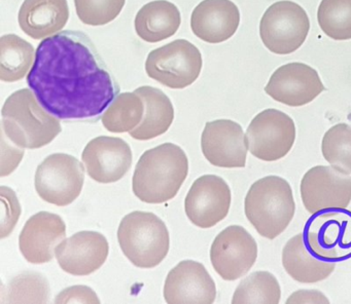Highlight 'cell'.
I'll list each match as a JSON object with an SVG mask.
<instances>
[{"label": "cell", "mask_w": 351, "mask_h": 304, "mask_svg": "<svg viewBox=\"0 0 351 304\" xmlns=\"http://www.w3.org/2000/svg\"><path fill=\"white\" fill-rule=\"evenodd\" d=\"M27 84L59 119L98 116L120 92L95 45L80 31H62L40 43Z\"/></svg>", "instance_id": "obj_1"}, {"label": "cell", "mask_w": 351, "mask_h": 304, "mask_svg": "<svg viewBox=\"0 0 351 304\" xmlns=\"http://www.w3.org/2000/svg\"><path fill=\"white\" fill-rule=\"evenodd\" d=\"M188 173L186 152L176 144H162L139 158L133 175V192L143 203H166L178 194Z\"/></svg>", "instance_id": "obj_2"}, {"label": "cell", "mask_w": 351, "mask_h": 304, "mask_svg": "<svg viewBox=\"0 0 351 304\" xmlns=\"http://www.w3.org/2000/svg\"><path fill=\"white\" fill-rule=\"evenodd\" d=\"M1 116L3 135L20 148L44 147L62 131L58 117L48 112L28 88L17 90L7 99Z\"/></svg>", "instance_id": "obj_3"}, {"label": "cell", "mask_w": 351, "mask_h": 304, "mask_svg": "<svg viewBox=\"0 0 351 304\" xmlns=\"http://www.w3.org/2000/svg\"><path fill=\"white\" fill-rule=\"evenodd\" d=\"M244 212L261 236L274 240L287 229L295 216L291 185L279 176L258 179L246 194Z\"/></svg>", "instance_id": "obj_4"}, {"label": "cell", "mask_w": 351, "mask_h": 304, "mask_svg": "<svg viewBox=\"0 0 351 304\" xmlns=\"http://www.w3.org/2000/svg\"><path fill=\"white\" fill-rule=\"evenodd\" d=\"M118 240L127 259L139 268H154L169 252L167 226L149 212L135 211L125 216L119 226Z\"/></svg>", "instance_id": "obj_5"}, {"label": "cell", "mask_w": 351, "mask_h": 304, "mask_svg": "<svg viewBox=\"0 0 351 304\" xmlns=\"http://www.w3.org/2000/svg\"><path fill=\"white\" fill-rule=\"evenodd\" d=\"M202 64L198 47L186 39H176L149 53L145 71L163 86L180 90L196 81Z\"/></svg>", "instance_id": "obj_6"}, {"label": "cell", "mask_w": 351, "mask_h": 304, "mask_svg": "<svg viewBox=\"0 0 351 304\" xmlns=\"http://www.w3.org/2000/svg\"><path fill=\"white\" fill-rule=\"evenodd\" d=\"M307 12L295 2L281 0L269 6L260 23V35L265 47L277 55L297 51L309 33Z\"/></svg>", "instance_id": "obj_7"}, {"label": "cell", "mask_w": 351, "mask_h": 304, "mask_svg": "<svg viewBox=\"0 0 351 304\" xmlns=\"http://www.w3.org/2000/svg\"><path fill=\"white\" fill-rule=\"evenodd\" d=\"M85 168L75 156L51 154L36 168L34 185L38 197L58 207L71 205L81 194Z\"/></svg>", "instance_id": "obj_8"}, {"label": "cell", "mask_w": 351, "mask_h": 304, "mask_svg": "<svg viewBox=\"0 0 351 304\" xmlns=\"http://www.w3.org/2000/svg\"><path fill=\"white\" fill-rule=\"evenodd\" d=\"M252 155L264 162H276L291 151L295 141V125L287 113L266 109L256 115L245 134Z\"/></svg>", "instance_id": "obj_9"}, {"label": "cell", "mask_w": 351, "mask_h": 304, "mask_svg": "<svg viewBox=\"0 0 351 304\" xmlns=\"http://www.w3.org/2000/svg\"><path fill=\"white\" fill-rule=\"evenodd\" d=\"M300 190L311 215L346 210L351 203V176L332 166H313L302 178Z\"/></svg>", "instance_id": "obj_10"}, {"label": "cell", "mask_w": 351, "mask_h": 304, "mask_svg": "<svg viewBox=\"0 0 351 304\" xmlns=\"http://www.w3.org/2000/svg\"><path fill=\"white\" fill-rule=\"evenodd\" d=\"M256 258L258 244L242 226H228L217 234L211 244V264L225 281H236L245 275Z\"/></svg>", "instance_id": "obj_11"}, {"label": "cell", "mask_w": 351, "mask_h": 304, "mask_svg": "<svg viewBox=\"0 0 351 304\" xmlns=\"http://www.w3.org/2000/svg\"><path fill=\"white\" fill-rule=\"evenodd\" d=\"M316 215L304 233L308 248L324 260L340 261L351 256V213L336 210Z\"/></svg>", "instance_id": "obj_12"}, {"label": "cell", "mask_w": 351, "mask_h": 304, "mask_svg": "<svg viewBox=\"0 0 351 304\" xmlns=\"http://www.w3.org/2000/svg\"><path fill=\"white\" fill-rule=\"evenodd\" d=\"M231 201L228 183L215 175H204L193 183L184 199V210L194 225L211 228L227 217Z\"/></svg>", "instance_id": "obj_13"}, {"label": "cell", "mask_w": 351, "mask_h": 304, "mask_svg": "<svg viewBox=\"0 0 351 304\" xmlns=\"http://www.w3.org/2000/svg\"><path fill=\"white\" fill-rule=\"evenodd\" d=\"M324 90L317 71L299 62L279 67L265 86V92L271 98L291 107L309 104Z\"/></svg>", "instance_id": "obj_14"}, {"label": "cell", "mask_w": 351, "mask_h": 304, "mask_svg": "<svg viewBox=\"0 0 351 304\" xmlns=\"http://www.w3.org/2000/svg\"><path fill=\"white\" fill-rule=\"evenodd\" d=\"M203 155L219 168H244L247 157L245 135L239 123L217 119L205 125L201 136Z\"/></svg>", "instance_id": "obj_15"}, {"label": "cell", "mask_w": 351, "mask_h": 304, "mask_svg": "<svg viewBox=\"0 0 351 304\" xmlns=\"http://www.w3.org/2000/svg\"><path fill=\"white\" fill-rule=\"evenodd\" d=\"M130 146L121 138L100 136L84 149L82 160L90 178L102 184L118 182L132 164Z\"/></svg>", "instance_id": "obj_16"}, {"label": "cell", "mask_w": 351, "mask_h": 304, "mask_svg": "<svg viewBox=\"0 0 351 304\" xmlns=\"http://www.w3.org/2000/svg\"><path fill=\"white\" fill-rule=\"evenodd\" d=\"M164 298L169 304H211L217 298V287L202 263L184 260L168 273Z\"/></svg>", "instance_id": "obj_17"}, {"label": "cell", "mask_w": 351, "mask_h": 304, "mask_svg": "<svg viewBox=\"0 0 351 304\" xmlns=\"http://www.w3.org/2000/svg\"><path fill=\"white\" fill-rule=\"evenodd\" d=\"M110 253L108 240L96 231H80L63 240L55 250L58 264L69 275L83 277L97 271Z\"/></svg>", "instance_id": "obj_18"}, {"label": "cell", "mask_w": 351, "mask_h": 304, "mask_svg": "<svg viewBox=\"0 0 351 304\" xmlns=\"http://www.w3.org/2000/svg\"><path fill=\"white\" fill-rule=\"evenodd\" d=\"M66 225L62 218L40 212L26 222L19 236V248L24 258L34 264L50 262L56 246L65 240Z\"/></svg>", "instance_id": "obj_19"}, {"label": "cell", "mask_w": 351, "mask_h": 304, "mask_svg": "<svg viewBox=\"0 0 351 304\" xmlns=\"http://www.w3.org/2000/svg\"><path fill=\"white\" fill-rule=\"evenodd\" d=\"M239 23V8L231 0H203L193 10L191 28L201 40L221 43L235 34Z\"/></svg>", "instance_id": "obj_20"}, {"label": "cell", "mask_w": 351, "mask_h": 304, "mask_svg": "<svg viewBox=\"0 0 351 304\" xmlns=\"http://www.w3.org/2000/svg\"><path fill=\"white\" fill-rule=\"evenodd\" d=\"M67 0H25L20 8V28L34 39L56 34L69 22Z\"/></svg>", "instance_id": "obj_21"}, {"label": "cell", "mask_w": 351, "mask_h": 304, "mask_svg": "<svg viewBox=\"0 0 351 304\" xmlns=\"http://www.w3.org/2000/svg\"><path fill=\"white\" fill-rule=\"evenodd\" d=\"M282 265L287 275L301 283L324 281L334 273V261L316 256L306 244L305 234L299 233L287 240L282 250Z\"/></svg>", "instance_id": "obj_22"}, {"label": "cell", "mask_w": 351, "mask_h": 304, "mask_svg": "<svg viewBox=\"0 0 351 304\" xmlns=\"http://www.w3.org/2000/svg\"><path fill=\"white\" fill-rule=\"evenodd\" d=\"M182 18L178 6L166 0H156L143 5L135 16L137 35L147 42L156 43L173 36Z\"/></svg>", "instance_id": "obj_23"}, {"label": "cell", "mask_w": 351, "mask_h": 304, "mask_svg": "<svg viewBox=\"0 0 351 304\" xmlns=\"http://www.w3.org/2000/svg\"><path fill=\"white\" fill-rule=\"evenodd\" d=\"M145 102V115L138 127L129 131L131 137L147 141L163 135L173 123L174 108L170 99L159 88L143 86L136 88Z\"/></svg>", "instance_id": "obj_24"}, {"label": "cell", "mask_w": 351, "mask_h": 304, "mask_svg": "<svg viewBox=\"0 0 351 304\" xmlns=\"http://www.w3.org/2000/svg\"><path fill=\"white\" fill-rule=\"evenodd\" d=\"M34 49L28 41L15 34L0 38V79L15 82L25 77L34 66Z\"/></svg>", "instance_id": "obj_25"}, {"label": "cell", "mask_w": 351, "mask_h": 304, "mask_svg": "<svg viewBox=\"0 0 351 304\" xmlns=\"http://www.w3.org/2000/svg\"><path fill=\"white\" fill-rule=\"evenodd\" d=\"M145 102L136 92L118 94L108 107L101 121L112 133H126L138 127L145 115Z\"/></svg>", "instance_id": "obj_26"}, {"label": "cell", "mask_w": 351, "mask_h": 304, "mask_svg": "<svg viewBox=\"0 0 351 304\" xmlns=\"http://www.w3.org/2000/svg\"><path fill=\"white\" fill-rule=\"evenodd\" d=\"M281 289L276 277L269 271H254L236 288L233 304H278Z\"/></svg>", "instance_id": "obj_27"}, {"label": "cell", "mask_w": 351, "mask_h": 304, "mask_svg": "<svg viewBox=\"0 0 351 304\" xmlns=\"http://www.w3.org/2000/svg\"><path fill=\"white\" fill-rule=\"evenodd\" d=\"M50 299L48 279L36 271H25L10 281L3 303H47Z\"/></svg>", "instance_id": "obj_28"}, {"label": "cell", "mask_w": 351, "mask_h": 304, "mask_svg": "<svg viewBox=\"0 0 351 304\" xmlns=\"http://www.w3.org/2000/svg\"><path fill=\"white\" fill-rule=\"evenodd\" d=\"M317 20L322 30L330 38L351 39V0H322Z\"/></svg>", "instance_id": "obj_29"}, {"label": "cell", "mask_w": 351, "mask_h": 304, "mask_svg": "<svg viewBox=\"0 0 351 304\" xmlns=\"http://www.w3.org/2000/svg\"><path fill=\"white\" fill-rule=\"evenodd\" d=\"M322 152L330 166L351 175V125L338 123L326 131Z\"/></svg>", "instance_id": "obj_30"}, {"label": "cell", "mask_w": 351, "mask_h": 304, "mask_svg": "<svg viewBox=\"0 0 351 304\" xmlns=\"http://www.w3.org/2000/svg\"><path fill=\"white\" fill-rule=\"evenodd\" d=\"M126 0H75L77 16L89 26H104L122 12Z\"/></svg>", "instance_id": "obj_31"}, {"label": "cell", "mask_w": 351, "mask_h": 304, "mask_svg": "<svg viewBox=\"0 0 351 304\" xmlns=\"http://www.w3.org/2000/svg\"><path fill=\"white\" fill-rule=\"evenodd\" d=\"M1 197V232L0 238H5L15 229L16 224L21 215V205L15 191L9 187H0Z\"/></svg>", "instance_id": "obj_32"}, {"label": "cell", "mask_w": 351, "mask_h": 304, "mask_svg": "<svg viewBox=\"0 0 351 304\" xmlns=\"http://www.w3.org/2000/svg\"><path fill=\"white\" fill-rule=\"evenodd\" d=\"M55 303H100L97 294L87 286H73L61 291Z\"/></svg>", "instance_id": "obj_33"}, {"label": "cell", "mask_w": 351, "mask_h": 304, "mask_svg": "<svg viewBox=\"0 0 351 304\" xmlns=\"http://www.w3.org/2000/svg\"><path fill=\"white\" fill-rule=\"evenodd\" d=\"M287 304H328L330 300L317 290H298L287 298Z\"/></svg>", "instance_id": "obj_34"}]
</instances>
